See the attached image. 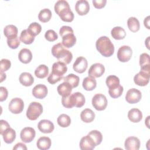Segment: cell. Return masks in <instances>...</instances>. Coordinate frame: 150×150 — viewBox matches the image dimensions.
<instances>
[{
	"label": "cell",
	"instance_id": "1",
	"mask_svg": "<svg viewBox=\"0 0 150 150\" xmlns=\"http://www.w3.org/2000/svg\"><path fill=\"white\" fill-rule=\"evenodd\" d=\"M55 12L60 16V19L67 22H72L74 19V15L71 11L69 3L65 0L57 1L54 6Z\"/></svg>",
	"mask_w": 150,
	"mask_h": 150
},
{
	"label": "cell",
	"instance_id": "2",
	"mask_svg": "<svg viewBox=\"0 0 150 150\" xmlns=\"http://www.w3.org/2000/svg\"><path fill=\"white\" fill-rule=\"evenodd\" d=\"M67 67L65 63L57 62L53 64L52 71L47 77V81L52 84L59 81L63 79V75L67 72Z\"/></svg>",
	"mask_w": 150,
	"mask_h": 150
},
{
	"label": "cell",
	"instance_id": "3",
	"mask_svg": "<svg viewBox=\"0 0 150 150\" xmlns=\"http://www.w3.org/2000/svg\"><path fill=\"white\" fill-rule=\"evenodd\" d=\"M97 50L104 57H110L114 52V46L109 38L105 36L100 37L96 42Z\"/></svg>",
	"mask_w": 150,
	"mask_h": 150
},
{
	"label": "cell",
	"instance_id": "4",
	"mask_svg": "<svg viewBox=\"0 0 150 150\" xmlns=\"http://www.w3.org/2000/svg\"><path fill=\"white\" fill-rule=\"evenodd\" d=\"M52 54L57 59L59 62H63L66 64H69L73 59V54L71 52L64 48L61 43H58L53 46Z\"/></svg>",
	"mask_w": 150,
	"mask_h": 150
},
{
	"label": "cell",
	"instance_id": "5",
	"mask_svg": "<svg viewBox=\"0 0 150 150\" xmlns=\"http://www.w3.org/2000/svg\"><path fill=\"white\" fill-rule=\"evenodd\" d=\"M43 112L42 105L38 102H32L26 110L27 118L32 121L36 120Z\"/></svg>",
	"mask_w": 150,
	"mask_h": 150
},
{
	"label": "cell",
	"instance_id": "6",
	"mask_svg": "<svg viewBox=\"0 0 150 150\" xmlns=\"http://www.w3.org/2000/svg\"><path fill=\"white\" fill-rule=\"evenodd\" d=\"M92 105L98 111H103L105 109L107 105L106 97L103 94L98 93L95 94L92 98Z\"/></svg>",
	"mask_w": 150,
	"mask_h": 150
},
{
	"label": "cell",
	"instance_id": "7",
	"mask_svg": "<svg viewBox=\"0 0 150 150\" xmlns=\"http://www.w3.org/2000/svg\"><path fill=\"white\" fill-rule=\"evenodd\" d=\"M132 54V49L127 45L121 46L117 52V58L121 62H128Z\"/></svg>",
	"mask_w": 150,
	"mask_h": 150
},
{
	"label": "cell",
	"instance_id": "8",
	"mask_svg": "<svg viewBox=\"0 0 150 150\" xmlns=\"http://www.w3.org/2000/svg\"><path fill=\"white\" fill-rule=\"evenodd\" d=\"M24 108L23 101L19 98L15 97L12 98L9 103V110L13 114H18L22 112Z\"/></svg>",
	"mask_w": 150,
	"mask_h": 150
},
{
	"label": "cell",
	"instance_id": "9",
	"mask_svg": "<svg viewBox=\"0 0 150 150\" xmlns=\"http://www.w3.org/2000/svg\"><path fill=\"white\" fill-rule=\"evenodd\" d=\"M142 97L141 92L135 88L128 90L125 95V100L129 104L138 103Z\"/></svg>",
	"mask_w": 150,
	"mask_h": 150
},
{
	"label": "cell",
	"instance_id": "10",
	"mask_svg": "<svg viewBox=\"0 0 150 150\" xmlns=\"http://www.w3.org/2000/svg\"><path fill=\"white\" fill-rule=\"evenodd\" d=\"M150 78V73L141 70L135 75L134 77V83L139 86H145L149 83Z\"/></svg>",
	"mask_w": 150,
	"mask_h": 150
},
{
	"label": "cell",
	"instance_id": "11",
	"mask_svg": "<svg viewBox=\"0 0 150 150\" xmlns=\"http://www.w3.org/2000/svg\"><path fill=\"white\" fill-rule=\"evenodd\" d=\"M36 132L34 128L32 127H25L23 128L20 134L21 140L25 143H29L32 142L35 138Z\"/></svg>",
	"mask_w": 150,
	"mask_h": 150
},
{
	"label": "cell",
	"instance_id": "12",
	"mask_svg": "<svg viewBox=\"0 0 150 150\" xmlns=\"http://www.w3.org/2000/svg\"><path fill=\"white\" fill-rule=\"evenodd\" d=\"M105 72V67L101 63H96L92 64L88 71V76L97 78L101 77Z\"/></svg>",
	"mask_w": 150,
	"mask_h": 150
},
{
	"label": "cell",
	"instance_id": "13",
	"mask_svg": "<svg viewBox=\"0 0 150 150\" xmlns=\"http://www.w3.org/2000/svg\"><path fill=\"white\" fill-rule=\"evenodd\" d=\"M88 66V63L87 59L82 56L78 57L73 63V70L79 73H84Z\"/></svg>",
	"mask_w": 150,
	"mask_h": 150
},
{
	"label": "cell",
	"instance_id": "14",
	"mask_svg": "<svg viewBox=\"0 0 150 150\" xmlns=\"http://www.w3.org/2000/svg\"><path fill=\"white\" fill-rule=\"evenodd\" d=\"M38 127L41 132L45 134L51 133L54 129L53 123L48 120H40L38 124Z\"/></svg>",
	"mask_w": 150,
	"mask_h": 150
},
{
	"label": "cell",
	"instance_id": "15",
	"mask_svg": "<svg viewBox=\"0 0 150 150\" xmlns=\"http://www.w3.org/2000/svg\"><path fill=\"white\" fill-rule=\"evenodd\" d=\"M33 96L39 99L44 98L47 94L48 90L47 87L42 84H39L35 86L32 89Z\"/></svg>",
	"mask_w": 150,
	"mask_h": 150
},
{
	"label": "cell",
	"instance_id": "16",
	"mask_svg": "<svg viewBox=\"0 0 150 150\" xmlns=\"http://www.w3.org/2000/svg\"><path fill=\"white\" fill-rule=\"evenodd\" d=\"M75 10L81 16L86 15L90 10L89 3L86 0L77 1L75 5Z\"/></svg>",
	"mask_w": 150,
	"mask_h": 150
},
{
	"label": "cell",
	"instance_id": "17",
	"mask_svg": "<svg viewBox=\"0 0 150 150\" xmlns=\"http://www.w3.org/2000/svg\"><path fill=\"white\" fill-rule=\"evenodd\" d=\"M127 150H138L140 147V141L136 137H128L124 142Z\"/></svg>",
	"mask_w": 150,
	"mask_h": 150
},
{
	"label": "cell",
	"instance_id": "18",
	"mask_svg": "<svg viewBox=\"0 0 150 150\" xmlns=\"http://www.w3.org/2000/svg\"><path fill=\"white\" fill-rule=\"evenodd\" d=\"M96 146L95 143L88 135L82 137L80 141V148L81 150H91Z\"/></svg>",
	"mask_w": 150,
	"mask_h": 150
},
{
	"label": "cell",
	"instance_id": "19",
	"mask_svg": "<svg viewBox=\"0 0 150 150\" xmlns=\"http://www.w3.org/2000/svg\"><path fill=\"white\" fill-rule=\"evenodd\" d=\"M18 59L21 62L24 64L29 63L32 59V54L31 51L27 48L22 49L19 52Z\"/></svg>",
	"mask_w": 150,
	"mask_h": 150
},
{
	"label": "cell",
	"instance_id": "20",
	"mask_svg": "<svg viewBox=\"0 0 150 150\" xmlns=\"http://www.w3.org/2000/svg\"><path fill=\"white\" fill-rule=\"evenodd\" d=\"M149 55L146 53H142L139 56V65L141 70L150 73Z\"/></svg>",
	"mask_w": 150,
	"mask_h": 150
},
{
	"label": "cell",
	"instance_id": "21",
	"mask_svg": "<svg viewBox=\"0 0 150 150\" xmlns=\"http://www.w3.org/2000/svg\"><path fill=\"white\" fill-rule=\"evenodd\" d=\"M72 88H73L69 83L64 81L57 86V90L59 95L66 97L70 95L72 91Z\"/></svg>",
	"mask_w": 150,
	"mask_h": 150
},
{
	"label": "cell",
	"instance_id": "22",
	"mask_svg": "<svg viewBox=\"0 0 150 150\" xmlns=\"http://www.w3.org/2000/svg\"><path fill=\"white\" fill-rule=\"evenodd\" d=\"M19 80L21 84L26 87L32 86L34 82L33 77L28 72L22 73L19 76Z\"/></svg>",
	"mask_w": 150,
	"mask_h": 150
},
{
	"label": "cell",
	"instance_id": "23",
	"mask_svg": "<svg viewBox=\"0 0 150 150\" xmlns=\"http://www.w3.org/2000/svg\"><path fill=\"white\" fill-rule=\"evenodd\" d=\"M1 135L3 137L4 142L6 144L12 143L16 138V132L11 127L5 130Z\"/></svg>",
	"mask_w": 150,
	"mask_h": 150
},
{
	"label": "cell",
	"instance_id": "24",
	"mask_svg": "<svg viewBox=\"0 0 150 150\" xmlns=\"http://www.w3.org/2000/svg\"><path fill=\"white\" fill-rule=\"evenodd\" d=\"M128 118L132 122H138L142 118V112L138 108H131L128 112Z\"/></svg>",
	"mask_w": 150,
	"mask_h": 150
},
{
	"label": "cell",
	"instance_id": "25",
	"mask_svg": "<svg viewBox=\"0 0 150 150\" xmlns=\"http://www.w3.org/2000/svg\"><path fill=\"white\" fill-rule=\"evenodd\" d=\"M81 120L86 122L90 123L92 122L95 118V113L90 108H86L83 110L80 114Z\"/></svg>",
	"mask_w": 150,
	"mask_h": 150
},
{
	"label": "cell",
	"instance_id": "26",
	"mask_svg": "<svg viewBox=\"0 0 150 150\" xmlns=\"http://www.w3.org/2000/svg\"><path fill=\"white\" fill-rule=\"evenodd\" d=\"M62 38V45L67 48H70L76 44V38L74 33H68Z\"/></svg>",
	"mask_w": 150,
	"mask_h": 150
},
{
	"label": "cell",
	"instance_id": "27",
	"mask_svg": "<svg viewBox=\"0 0 150 150\" xmlns=\"http://www.w3.org/2000/svg\"><path fill=\"white\" fill-rule=\"evenodd\" d=\"M83 87L86 91H91L97 86V82L95 78L88 76L85 77L83 81Z\"/></svg>",
	"mask_w": 150,
	"mask_h": 150
},
{
	"label": "cell",
	"instance_id": "28",
	"mask_svg": "<svg viewBox=\"0 0 150 150\" xmlns=\"http://www.w3.org/2000/svg\"><path fill=\"white\" fill-rule=\"evenodd\" d=\"M51 139L47 137H40L36 142L37 147L40 150H47L50 148Z\"/></svg>",
	"mask_w": 150,
	"mask_h": 150
},
{
	"label": "cell",
	"instance_id": "29",
	"mask_svg": "<svg viewBox=\"0 0 150 150\" xmlns=\"http://www.w3.org/2000/svg\"><path fill=\"white\" fill-rule=\"evenodd\" d=\"M35 37L28 29L23 30L20 35V40L26 45L32 43L35 40Z\"/></svg>",
	"mask_w": 150,
	"mask_h": 150
},
{
	"label": "cell",
	"instance_id": "30",
	"mask_svg": "<svg viewBox=\"0 0 150 150\" xmlns=\"http://www.w3.org/2000/svg\"><path fill=\"white\" fill-rule=\"evenodd\" d=\"M18 32V28L13 25H6L4 29V34L7 39L17 37Z\"/></svg>",
	"mask_w": 150,
	"mask_h": 150
},
{
	"label": "cell",
	"instance_id": "31",
	"mask_svg": "<svg viewBox=\"0 0 150 150\" xmlns=\"http://www.w3.org/2000/svg\"><path fill=\"white\" fill-rule=\"evenodd\" d=\"M112 37L116 40L123 39L126 36V32L124 28L120 26H115L111 30Z\"/></svg>",
	"mask_w": 150,
	"mask_h": 150
},
{
	"label": "cell",
	"instance_id": "32",
	"mask_svg": "<svg viewBox=\"0 0 150 150\" xmlns=\"http://www.w3.org/2000/svg\"><path fill=\"white\" fill-rule=\"evenodd\" d=\"M74 106L76 107H81L85 104V97L83 94L80 92H76L71 94Z\"/></svg>",
	"mask_w": 150,
	"mask_h": 150
},
{
	"label": "cell",
	"instance_id": "33",
	"mask_svg": "<svg viewBox=\"0 0 150 150\" xmlns=\"http://www.w3.org/2000/svg\"><path fill=\"white\" fill-rule=\"evenodd\" d=\"M128 29L132 32H136L139 30L140 23L138 19L135 17H129L127 20Z\"/></svg>",
	"mask_w": 150,
	"mask_h": 150
},
{
	"label": "cell",
	"instance_id": "34",
	"mask_svg": "<svg viewBox=\"0 0 150 150\" xmlns=\"http://www.w3.org/2000/svg\"><path fill=\"white\" fill-rule=\"evenodd\" d=\"M63 80L64 82L69 83L72 88L77 87L79 86L80 81L79 77L73 73L69 74L67 76L63 77Z\"/></svg>",
	"mask_w": 150,
	"mask_h": 150
},
{
	"label": "cell",
	"instance_id": "35",
	"mask_svg": "<svg viewBox=\"0 0 150 150\" xmlns=\"http://www.w3.org/2000/svg\"><path fill=\"white\" fill-rule=\"evenodd\" d=\"M49 74V68L45 64L39 65L35 70V76L39 79L45 78Z\"/></svg>",
	"mask_w": 150,
	"mask_h": 150
},
{
	"label": "cell",
	"instance_id": "36",
	"mask_svg": "<svg viewBox=\"0 0 150 150\" xmlns=\"http://www.w3.org/2000/svg\"><path fill=\"white\" fill-rule=\"evenodd\" d=\"M52 12L48 8H44L42 9L38 15L39 20L43 23L47 22L49 21L52 18Z\"/></svg>",
	"mask_w": 150,
	"mask_h": 150
},
{
	"label": "cell",
	"instance_id": "37",
	"mask_svg": "<svg viewBox=\"0 0 150 150\" xmlns=\"http://www.w3.org/2000/svg\"><path fill=\"white\" fill-rule=\"evenodd\" d=\"M57 122L59 126L63 128H66L70 125L71 119L68 115L66 114H62L58 117Z\"/></svg>",
	"mask_w": 150,
	"mask_h": 150
},
{
	"label": "cell",
	"instance_id": "38",
	"mask_svg": "<svg viewBox=\"0 0 150 150\" xmlns=\"http://www.w3.org/2000/svg\"><path fill=\"white\" fill-rule=\"evenodd\" d=\"M105 83L108 88H113L120 85V79L115 75H110L106 78Z\"/></svg>",
	"mask_w": 150,
	"mask_h": 150
},
{
	"label": "cell",
	"instance_id": "39",
	"mask_svg": "<svg viewBox=\"0 0 150 150\" xmlns=\"http://www.w3.org/2000/svg\"><path fill=\"white\" fill-rule=\"evenodd\" d=\"M88 135L92 138L96 144V146H97L101 143L103 140V135L98 130H92L88 134Z\"/></svg>",
	"mask_w": 150,
	"mask_h": 150
},
{
	"label": "cell",
	"instance_id": "40",
	"mask_svg": "<svg viewBox=\"0 0 150 150\" xmlns=\"http://www.w3.org/2000/svg\"><path fill=\"white\" fill-rule=\"evenodd\" d=\"M123 91H124L123 87L120 84L117 87L109 88L108 93L112 98H117L122 95Z\"/></svg>",
	"mask_w": 150,
	"mask_h": 150
},
{
	"label": "cell",
	"instance_id": "41",
	"mask_svg": "<svg viewBox=\"0 0 150 150\" xmlns=\"http://www.w3.org/2000/svg\"><path fill=\"white\" fill-rule=\"evenodd\" d=\"M34 36L39 35L42 30L41 25L37 22H32L31 23L27 29Z\"/></svg>",
	"mask_w": 150,
	"mask_h": 150
},
{
	"label": "cell",
	"instance_id": "42",
	"mask_svg": "<svg viewBox=\"0 0 150 150\" xmlns=\"http://www.w3.org/2000/svg\"><path fill=\"white\" fill-rule=\"evenodd\" d=\"M45 38L49 42H53L57 39L58 35L54 30L52 29H49L45 32Z\"/></svg>",
	"mask_w": 150,
	"mask_h": 150
},
{
	"label": "cell",
	"instance_id": "43",
	"mask_svg": "<svg viewBox=\"0 0 150 150\" xmlns=\"http://www.w3.org/2000/svg\"><path fill=\"white\" fill-rule=\"evenodd\" d=\"M7 44L11 49H15L18 48L20 45V38L18 36L11 39H7Z\"/></svg>",
	"mask_w": 150,
	"mask_h": 150
},
{
	"label": "cell",
	"instance_id": "44",
	"mask_svg": "<svg viewBox=\"0 0 150 150\" xmlns=\"http://www.w3.org/2000/svg\"><path fill=\"white\" fill-rule=\"evenodd\" d=\"M62 105L67 108H71L73 107H74V104L72 102V99H71V97L70 95L68 97H62Z\"/></svg>",
	"mask_w": 150,
	"mask_h": 150
},
{
	"label": "cell",
	"instance_id": "45",
	"mask_svg": "<svg viewBox=\"0 0 150 150\" xmlns=\"http://www.w3.org/2000/svg\"><path fill=\"white\" fill-rule=\"evenodd\" d=\"M11 66V62L9 60L6 59H2L1 60V72L7 71Z\"/></svg>",
	"mask_w": 150,
	"mask_h": 150
},
{
	"label": "cell",
	"instance_id": "46",
	"mask_svg": "<svg viewBox=\"0 0 150 150\" xmlns=\"http://www.w3.org/2000/svg\"><path fill=\"white\" fill-rule=\"evenodd\" d=\"M68 33H73V30L70 26H63L60 28L59 34L62 37Z\"/></svg>",
	"mask_w": 150,
	"mask_h": 150
},
{
	"label": "cell",
	"instance_id": "47",
	"mask_svg": "<svg viewBox=\"0 0 150 150\" xmlns=\"http://www.w3.org/2000/svg\"><path fill=\"white\" fill-rule=\"evenodd\" d=\"M94 6L97 9H101L105 6L107 1L106 0H93L92 1Z\"/></svg>",
	"mask_w": 150,
	"mask_h": 150
},
{
	"label": "cell",
	"instance_id": "48",
	"mask_svg": "<svg viewBox=\"0 0 150 150\" xmlns=\"http://www.w3.org/2000/svg\"><path fill=\"white\" fill-rule=\"evenodd\" d=\"M0 91H1L0 101L2 102L7 98V97L8 95V92L7 89L5 87H2V86H1L0 87Z\"/></svg>",
	"mask_w": 150,
	"mask_h": 150
},
{
	"label": "cell",
	"instance_id": "49",
	"mask_svg": "<svg viewBox=\"0 0 150 150\" xmlns=\"http://www.w3.org/2000/svg\"><path fill=\"white\" fill-rule=\"evenodd\" d=\"M9 127H10V125L7 121L4 120H1L0 121V134H2L5 130H6L7 128Z\"/></svg>",
	"mask_w": 150,
	"mask_h": 150
},
{
	"label": "cell",
	"instance_id": "50",
	"mask_svg": "<svg viewBox=\"0 0 150 150\" xmlns=\"http://www.w3.org/2000/svg\"><path fill=\"white\" fill-rule=\"evenodd\" d=\"M13 150H18V149H23V150H26L27 147L25 144L22 143V142H19L17 143L15 146L13 148Z\"/></svg>",
	"mask_w": 150,
	"mask_h": 150
},
{
	"label": "cell",
	"instance_id": "51",
	"mask_svg": "<svg viewBox=\"0 0 150 150\" xmlns=\"http://www.w3.org/2000/svg\"><path fill=\"white\" fill-rule=\"evenodd\" d=\"M149 16H148L146 18H145L144 19V26L148 29H150V27H149Z\"/></svg>",
	"mask_w": 150,
	"mask_h": 150
},
{
	"label": "cell",
	"instance_id": "52",
	"mask_svg": "<svg viewBox=\"0 0 150 150\" xmlns=\"http://www.w3.org/2000/svg\"><path fill=\"white\" fill-rule=\"evenodd\" d=\"M6 77V76L5 73L1 72V82H2L4 80H5Z\"/></svg>",
	"mask_w": 150,
	"mask_h": 150
},
{
	"label": "cell",
	"instance_id": "53",
	"mask_svg": "<svg viewBox=\"0 0 150 150\" xmlns=\"http://www.w3.org/2000/svg\"><path fill=\"white\" fill-rule=\"evenodd\" d=\"M149 116H148L147 117V118H146V120H145V124H146V126H147V127L149 128V124H148V122H149Z\"/></svg>",
	"mask_w": 150,
	"mask_h": 150
}]
</instances>
